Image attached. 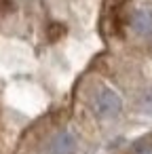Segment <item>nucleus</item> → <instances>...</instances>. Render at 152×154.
<instances>
[{"label":"nucleus","instance_id":"obj_3","mask_svg":"<svg viewBox=\"0 0 152 154\" xmlns=\"http://www.w3.org/2000/svg\"><path fill=\"white\" fill-rule=\"evenodd\" d=\"M131 26L139 36H152V11H148V9L135 11L133 19H131Z\"/></svg>","mask_w":152,"mask_h":154},{"label":"nucleus","instance_id":"obj_6","mask_svg":"<svg viewBox=\"0 0 152 154\" xmlns=\"http://www.w3.org/2000/svg\"><path fill=\"white\" fill-rule=\"evenodd\" d=\"M135 154H152V143L150 141H139L135 146Z\"/></svg>","mask_w":152,"mask_h":154},{"label":"nucleus","instance_id":"obj_1","mask_svg":"<svg viewBox=\"0 0 152 154\" xmlns=\"http://www.w3.org/2000/svg\"><path fill=\"white\" fill-rule=\"evenodd\" d=\"M120 108H123V101H120V97H118L116 91L104 89V91L97 93V97H95V110H97L99 116L112 118V116H116L120 112Z\"/></svg>","mask_w":152,"mask_h":154},{"label":"nucleus","instance_id":"obj_4","mask_svg":"<svg viewBox=\"0 0 152 154\" xmlns=\"http://www.w3.org/2000/svg\"><path fill=\"white\" fill-rule=\"evenodd\" d=\"M64 34H66V28H64L61 23H51V26H49V40H51V42L59 40Z\"/></svg>","mask_w":152,"mask_h":154},{"label":"nucleus","instance_id":"obj_2","mask_svg":"<svg viewBox=\"0 0 152 154\" xmlns=\"http://www.w3.org/2000/svg\"><path fill=\"white\" fill-rule=\"evenodd\" d=\"M49 152L51 154H74L76 152V137L68 131L57 133L49 143Z\"/></svg>","mask_w":152,"mask_h":154},{"label":"nucleus","instance_id":"obj_5","mask_svg":"<svg viewBox=\"0 0 152 154\" xmlns=\"http://www.w3.org/2000/svg\"><path fill=\"white\" fill-rule=\"evenodd\" d=\"M139 108H141L144 112L152 114V91H146V93H144V97H141V101H139Z\"/></svg>","mask_w":152,"mask_h":154}]
</instances>
